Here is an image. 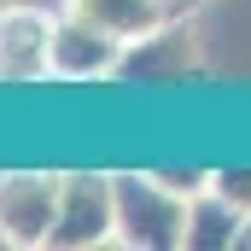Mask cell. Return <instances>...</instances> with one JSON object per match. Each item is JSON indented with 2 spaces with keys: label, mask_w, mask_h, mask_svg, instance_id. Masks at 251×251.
Masks as SVG:
<instances>
[{
  "label": "cell",
  "mask_w": 251,
  "mask_h": 251,
  "mask_svg": "<svg viewBox=\"0 0 251 251\" xmlns=\"http://www.w3.org/2000/svg\"><path fill=\"white\" fill-rule=\"evenodd\" d=\"M117 181V246L128 251H176L187 246V193L158 181V170H123Z\"/></svg>",
  "instance_id": "1"
},
{
  "label": "cell",
  "mask_w": 251,
  "mask_h": 251,
  "mask_svg": "<svg viewBox=\"0 0 251 251\" xmlns=\"http://www.w3.org/2000/svg\"><path fill=\"white\" fill-rule=\"evenodd\" d=\"M204 70L199 53V29H193L181 12H170L158 29L123 41V59H117V82L123 88H181Z\"/></svg>",
  "instance_id": "2"
},
{
  "label": "cell",
  "mask_w": 251,
  "mask_h": 251,
  "mask_svg": "<svg viewBox=\"0 0 251 251\" xmlns=\"http://www.w3.org/2000/svg\"><path fill=\"white\" fill-rule=\"evenodd\" d=\"M117 240V181L105 170H64L53 251H94Z\"/></svg>",
  "instance_id": "3"
},
{
  "label": "cell",
  "mask_w": 251,
  "mask_h": 251,
  "mask_svg": "<svg viewBox=\"0 0 251 251\" xmlns=\"http://www.w3.org/2000/svg\"><path fill=\"white\" fill-rule=\"evenodd\" d=\"M59 170H6L0 176V246L35 251L53 246V222H59Z\"/></svg>",
  "instance_id": "4"
},
{
  "label": "cell",
  "mask_w": 251,
  "mask_h": 251,
  "mask_svg": "<svg viewBox=\"0 0 251 251\" xmlns=\"http://www.w3.org/2000/svg\"><path fill=\"white\" fill-rule=\"evenodd\" d=\"M117 59H123V41L105 35L100 24L59 12L53 24V82H117Z\"/></svg>",
  "instance_id": "5"
},
{
  "label": "cell",
  "mask_w": 251,
  "mask_h": 251,
  "mask_svg": "<svg viewBox=\"0 0 251 251\" xmlns=\"http://www.w3.org/2000/svg\"><path fill=\"white\" fill-rule=\"evenodd\" d=\"M53 24L41 6H0V82L53 76Z\"/></svg>",
  "instance_id": "6"
},
{
  "label": "cell",
  "mask_w": 251,
  "mask_h": 251,
  "mask_svg": "<svg viewBox=\"0 0 251 251\" xmlns=\"http://www.w3.org/2000/svg\"><path fill=\"white\" fill-rule=\"evenodd\" d=\"M187 246L193 251H234V246H246V210L228 204L216 187H199L187 199Z\"/></svg>",
  "instance_id": "7"
},
{
  "label": "cell",
  "mask_w": 251,
  "mask_h": 251,
  "mask_svg": "<svg viewBox=\"0 0 251 251\" xmlns=\"http://www.w3.org/2000/svg\"><path fill=\"white\" fill-rule=\"evenodd\" d=\"M64 12L100 24V29L117 35V41H134V35H146V29H158V24L170 18L164 0H64Z\"/></svg>",
  "instance_id": "8"
},
{
  "label": "cell",
  "mask_w": 251,
  "mask_h": 251,
  "mask_svg": "<svg viewBox=\"0 0 251 251\" xmlns=\"http://www.w3.org/2000/svg\"><path fill=\"white\" fill-rule=\"evenodd\" d=\"M210 187L222 193L228 204H240L246 222H251V170H210Z\"/></svg>",
  "instance_id": "9"
},
{
  "label": "cell",
  "mask_w": 251,
  "mask_h": 251,
  "mask_svg": "<svg viewBox=\"0 0 251 251\" xmlns=\"http://www.w3.org/2000/svg\"><path fill=\"white\" fill-rule=\"evenodd\" d=\"M164 6H170V12H181V0H164Z\"/></svg>",
  "instance_id": "10"
},
{
  "label": "cell",
  "mask_w": 251,
  "mask_h": 251,
  "mask_svg": "<svg viewBox=\"0 0 251 251\" xmlns=\"http://www.w3.org/2000/svg\"><path fill=\"white\" fill-rule=\"evenodd\" d=\"M0 6H12V0H0Z\"/></svg>",
  "instance_id": "11"
}]
</instances>
